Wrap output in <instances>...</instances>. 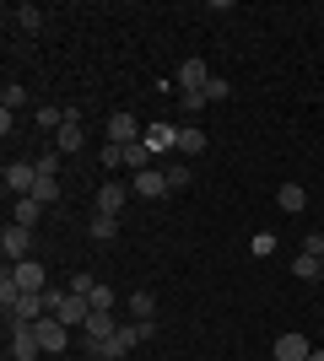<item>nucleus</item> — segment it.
I'll return each instance as SVG.
<instances>
[{
	"label": "nucleus",
	"mask_w": 324,
	"mask_h": 361,
	"mask_svg": "<svg viewBox=\"0 0 324 361\" xmlns=\"http://www.w3.org/2000/svg\"><path fill=\"white\" fill-rule=\"evenodd\" d=\"M0 254H6V264H22V259H32V226L6 221V232H0Z\"/></svg>",
	"instance_id": "f257e3e1"
},
{
	"label": "nucleus",
	"mask_w": 324,
	"mask_h": 361,
	"mask_svg": "<svg viewBox=\"0 0 324 361\" xmlns=\"http://www.w3.org/2000/svg\"><path fill=\"white\" fill-rule=\"evenodd\" d=\"M6 340H11V356L16 361H38L44 356V345H38V329H32V324H6Z\"/></svg>",
	"instance_id": "f03ea898"
},
{
	"label": "nucleus",
	"mask_w": 324,
	"mask_h": 361,
	"mask_svg": "<svg viewBox=\"0 0 324 361\" xmlns=\"http://www.w3.org/2000/svg\"><path fill=\"white\" fill-rule=\"evenodd\" d=\"M0 183H6V195H11V200H22V195H32V183H38V167H32V162H6Z\"/></svg>",
	"instance_id": "7ed1b4c3"
},
{
	"label": "nucleus",
	"mask_w": 324,
	"mask_h": 361,
	"mask_svg": "<svg viewBox=\"0 0 324 361\" xmlns=\"http://www.w3.org/2000/svg\"><path fill=\"white\" fill-rule=\"evenodd\" d=\"M32 329H38V345H44V356H60V350L71 345V329H65V324H60L54 313H49V318H38Z\"/></svg>",
	"instance_id": "20e7f679"
},
{
	"label": "nucleus",
	"mask_w": 324,
	"mask_h": 361,
	"mask_svg": "<svg viewBox=\"0 0 324 361\" xmlns=\"http://www.w3.org/2000/svg\"><path fill=\"white\" fill-rule=\"evenodd\" d=\"M81 146H87V130H81V108H71V119L54 130V151L65 157V151H81Z\"/></svg>",
	"instance_id": "39448f33"
},
{
	"label": "nucleus",
	"mask_w": 324,
	"mask_h": 361,
	"mask_svg": "<svg viewBox=\"0 0 324 361\" xmlns=\"http://www.w3.org/2000/svg\"><path fill=\"white\" fill-rule=\"evenodd\" d=\"M81 334H87V350H97L103 340H114V334H119V318H114V313H92L87 324H81Z\"/></svg>",
	"instance_id": "423d86ee"
},
{
	"label": "nucleus",
	"mask_w": 324,
	"mask_h": 361,
	"mask_svg": "<svg viewBox=\"0 0 324 361\" xmlns=\"http://www.w3.org/2000/svg\"><path fill=\"white\" fill-rule=\"evenodd\" d=\"M140 135H146V130L136 124V114H108V140H114V146H136Z\"/></svg>",
	"instance_id": "0eeeda50"
},
{
	"label": "nucleus",
	"mask_w": 324,
	"mask_h": 361,
	"mask_svg": "<svg viewBox=\"0 0 324 361\" xmlns=\"http://www.w3.org/2000/svg\"><path fill=\"white\" fill-rule=\"evenodd\" d=\"M308 356H313V345L303 340V334H292V329L281 334V340H276V350H270V361H308Z\"/></svg>",
	"instance_id": "6e6552de"
},
{
	"label": "nucleus",
	"mask_w": 324,
	"mask_h": 361,
	"mask_svg": "<svg viewBox=\"0 0 324 361\" xmlns=\"http://www.w3.org/2000/svg\"><path fill=\"white\" fill-rule=\"evenodd\" d=\"M11 275L22 281V291H49V270L38 264V259H22V264H11Z\"/></svg>",
	"instance_id": "1a4fd4ad"
},
{
	"label": "nucleus",
	"mask_w": 324,
	"mask_h": 361,
	"mask_svg": "<svg viewBox=\"0 0 324 361\" xmlns=\"http://www.w3.org/2000/svg\"><path fill=\"white\" fill-rule=\"evenodd\" d=\"M124 200H130V189H124V183H97V216H119Z\"/></svg>",
	"instance_id": "9d476101"
},
{
	"label": "nucleus",
	"mask_w": 324,
	"mask_h": 361,
	"mask_svg": "<svg viewBox=\"0 0 324 361\" xmlns=\"http://www.w3.org/2000/svg\"><path fill=\"white\" fill-rule=\"evenodd\" d=\"M130 189H136L140 200H162V195H168V178H162L157 167H146V173H136V183H130Z\"/></svg>",
	"instance_id": "9b49d317"
},
{
	"label": "nucleus",
	"mask_w": 324,
	"mask_h": 361,
	"mask_svg": "<svg viewBox=\"0 0 324 361\" xmlns=\"http://www.w3.org/2000/svg\"><path fill=\"white\" fill-rule=\"evenodd\" d=\"M146 146H152V157L157 151H179V130L173 124H146Z\"/></svg>",
	"instance_id": "f8f14e48"
},
{
	"label": "nucleus",
	"mask_w": 324,
	"mask_h": 361,
	"mask_svg": "<svg viewBox=\"0 0 324 361\" xmlns=\"http://www.w3.org/2000/svg\"><path fill=\"white\" fill-rule=\"evenodd\" d=\"M11 221H16V226H38V221H44V205H38L32 195L11 200Z\"/></svg>",
	"instance_id": "ddd939ff"
},
{
	"label": "nucleus",
	"mask_w": 324,
	"mask_h": 361,
	"mask_svg": "<svg viewBox=\"0 0 324 361\" xmlns=\"http://www.w3.org/2000/svg\"><path fill=\"white\" fill-rule=\"evenodd\" d=\"M276 205L287 216H297L303 205H308V189H303V183H281V189H276Z\"/></svg>",
	"instance_id": "4468645a"
},
{
	"label": "nucleus",
	"mask_w": 324,
	"mask_h": 361,
	"mask_svg": "<svg viewBox=\"0 0 324 361\" xmlns=\"http://www.w3.org/2000/svg\"><path fill=\"white\" fill-rule=\"evenodd\" d=\"M205 81H211L205 60H184V71H179V87H184V92H205Z\"/></svg>",
	"instance_id": "2eb2a0df"
},
{
	"label": "nucleus",
	"mask_w": 324,
	"mask_h": 361,
	"mask_svg": "<svg viewBox=\"0 0 324 361\" xmlns=\"http://www.w3.org/2000/svg\"><path fill=\"white\" fill-rule=\"evenodd\" d=\"M205 146H211V140H205L200 124H184V130H179V157H200Z\"/></svg>",
	"instance_id": "dca6fc26"
},
{
	"label": "nucleus",
	"mask_w": 324,
	"mask_h": 361,
	"mask_svg": "<svg viewBox=\"0 0 324 361\" xmlns=\"http://www.w3.org/2000/svg\"><path fill=\"white\" fill-rule=\"evenodd\" d=\"M124 167H136V173H146V167H152V146H146V135H140L136 146H124Z\"/></svg>",
	"instance_id": "f3484780"
},
{
	"label": "nucleus",
	"mask_w": 324,
	"mask_h": 361,
	"mask_svg": "<svg viewBox=\"0 0 324 361\" xmlns=\"http://www.w3.org/2000/svg\"><path fill=\"white\" fill-rule=\"evenodd\" d=\"M16 297H22V281H16V275H11V264H6V275H0V307L11 313V307H16Z\"/></svg>",
	"instance_id": "a211bd4d"
},
{
	"label": "nucleus",
	"mask_w": 324,
	"mask_h": 361,
	"mask_svg": "<svg viewBox=\"0 0 324 361\" xmlns=\"http://www.w3.org/2000/svg\"><path fill=\"white\" fill-rule=\"evenodd\" d=\"M11 16H16V27H22V32H38V27H44V11H38V6H28V0H22Z\"/></svg>",
	"instance_id": "6ab92c4d"
},
{
	"label": "nucleus",
	"mask_w": 324,
	"mask_h": 361,
	"mask_svg": "<svg viewBox=\"0 0 324 361\" xmlns=\"http://www.w3.org/2000/svg\"><path fill=\"white\" fill-rule=\"evenodd\" d=\"M32 200H38V205H54V200H60V178H44V173H38V183H32Z\"/></svg>",
	"instance_id": "aec40b11"
},
{
	"label": "nucleus",
	"mask_w": 324,
	"mask_h": 361,
	"mask_svg": "<svg viewBox=\"0 0 324 361\" xmlns=\"http://www.w3.org/2000/svg\"><path fill=\"white\" fill-rule=\"evenodd\" d=\"M92 238L97 243H114V238H119V216H97L92 211Z\"/></svg>",
	"instance_id": "412c9836"
},
{
	"label": "nucleus",
	"mask_w": 324,
	"mask_h": 361,
	"mask_svg": "<svg viewBox=\"0 0 324 361\" xmlns=\"http://www.w3.org/2000/svg\"><path fill=\"white\" fill-rule=\"evenodd\" d=\"M65 291H71V297H92V291H97V275L76 270V275H71V281H65Z\"/></svg>",
	"instance_id": "4be33fe9"
},
{
	"label": "nucleus",
	"mask_w": 324,
	"mask_h": 361,
	"mask_svg": "<svg viewBox=\"0 0 324 361\" xmlns=\"http://www.w3.org/2000/svg\"><path fill=\"white\" fill-rule=\"evenodd\" d=\"M292 275H297V281H319V275H324V264H319V259H313V254H297Z\"/></svg>",
	"instance_id": "5701e85b"
},
{
	"label": "nucleus",
	"mask_w": 324,
	"mask_h": 361,
	"mask_svg": "<svg viewBox=\"0 0 324 361\" xmlns=\"http://www.w3.org/2000/svg\"><path fill=\"white\" fill-rule=\"evenodd\" d=\"M0 103H6V108L16 114V108L28 103V87H22V81H6V92H0Z\"/></svg>",
	"instance_id": "b1692460"
},
{
	"label": "nucleus",
	"mask_w": 324,
	"mask_h": 361,
	"mask_svg": "<svg viewBox=\"0 0 324 361\" xmlns=\"http://www.w3.org/2000/svg\"><path fill=\"white\" fill-rule=\"evenodd\" d=\"M162 178H168V195H173V189H189V167L173 162V167H162Z\"/></svg>",
	"instance_id": "393cba45"
},
{
	"label": "nucleus",
	"mask_w": 324,
	"mask_h": 361,
	"mask_svg": "<svg viewBox=\"0 0 324 361\" xmlns=\"http://www.w3.org/2000/svg\"><path fill=\"white\" fill-rule=\"evenodd\" d=\"M130 313H136V318H152L157 313V297H152V291H136V297H130Z\"/></svg>",
	"instance_id": "a878e982"
},
{
	"label": "nucleus",
	"mask_w": 324,
	"mask_h": 361,
	"mask_svg": "<svg viewBox=\"0 0 324 361\" xmlns=\"http://www.w3.org/2000/svg\"><path fill=\"white\" fill-rule=\"evenodd\" d=\"M87 302H92V313H114V286H103V281H97V291H92Z\"/></svg>",
	"instance_id": "bb28decb"
},
{
	"label": "nucleus",
	"mask_w": 324,
	"mask_h": 361,
	"mask_svg": "<svg viewBox=\"0 0 324 361\" xmlns=\"http://www.w3.org/2000/svg\"><path fill=\"white\" fill-rule=\"evenodd\" d=\"M227 97H232V87L222 75H211V81H205V103H227Z\"/></svg>",
	"instance_id": "cd10ccee"
},
{
	"label": "nucleus",
	"mask_w": 324,
	"mask_h": 361,
	"mask_svg": "<svg viewBox=\"0 0 324 361\" xmlns=\"http://www.w3.org/2000/svg\"><path fill=\"white\" fill-rule=\"evenodd\" d=\"M65 119H71V108H38V124H44V130H60Z\"/></svg>",
	"instance_id": "c85d7f7f"
},
{
	"label": "nucleus",
	"mask_w": 324,
	"mask_h": 361,
	"mask_svg": "<svg viewBox=\"0 0 324 361\" xmlns=\"http://www.w3.org/2000/svg\"><path fill=\"white\" fill-rule=\"evenodd\" d=\"M97 162H103V167H124V146H114V140L97 146Z\"/></svg>",
	"instance_id": "c756f323"
},
{
	"label": "nucleus",
	"mask_w": 324,
	"mask_h": 361,
	"mask_svg": "<svg viewBox=\"0 0 324 361\" xmlns=\"http://www.w3.org/2000/svg\"><path fill=\"white\" fill-rule=\"evenodd\" d=\"M248 248H254V254H260V259H270V254H276V232H260V238L248 243Z\"/></svg>",
	"instance_id": "7c9ffc66"
},
{
	"label": "nucleus",
	"mask_w": 324,
	"mask_h": 361,
	"mask_svg": "<svg viewBox=\"0 0 324 361\" xmlns=\"http://www.w3.org/2000/svg\"><path fill=\"white\" fill-rule=\"evenodd\" d=\"M200 108H211V103H205V92H184V114H200Z\"/></svg>",
	"instance_id": "2f4dec72"
},
{
	"label": "nucleus",
	"mask_w": 324,
	"mask_h": 361,
	"mask_svg": "<svg viewBox=\"0 0 324 361\" xmlns=\"http://www.w3.org/2000/svg\"><path fill=\"white\" fill-rule=\"evenodd\" d=\"M54 162H60V151H49V157H38V162H32V167H38L44 178H54Z\"/></svg>",
	"instance_id": "473e14b6"
},
{
	"label": "nucleus",
	"mask_w": 324,
	"mask_h": 361,
	"mask_svg": "<svg viewBox=\"0 0 324 361\" xmlns=\"http://www.w3.org/2000/svg\"><path fill=\"white\" fill-rule=\"evenodd\" d=\"M308 361H324V350H313V356H308Z\"/></svg>",
	"instance_id": "72a5a7b5"
},
{
	"label": "nucleus",
	"mask_w": 324,
	"mask_h": 361,
	"mask_svg": "<svg viewBox=\"0 0 324 361\" xmlns=\"http://www.w3.org/2000/svg\"><path fill=\"white\" fill-rule=\"evenodd\" d=\"M319 232H324V226H319Z\"/></svg>",
	"instance_id": "f704fd0d"
},
{
	"label": "nucleus",
	"mask_w": 324,
	"mask_h": 361,
	"mask_svg": "<svg viewBox=\"0 0 324 361\" xmlns=\"http://www.w3.org/2000/svg\"><path fill=\"white\" fill-rule=\"evenodd\" d=\"M319 264H324V259H319Z\"/></svg>",
	"instance_id": "c9c22d12"
}]
</instances>
